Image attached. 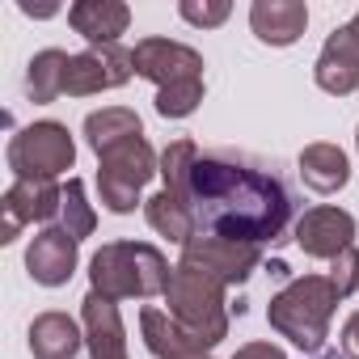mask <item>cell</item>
<instances>
[{"label": "cell", "instance_id": "obj_1", "mask_svg": "<svg viewBox=\"0 0 359 359\" xmlns=\"http://www.w3.org/2000/svg\"><path fill=\"white\" fill-rule=\"evenodd\" d=\"M187 203L195 208L199 233H216L241 245L275 241L292 220V195L279 177L229 156L195 161Z\"/></svg>", "mask_w": 359, "mask_h": 359}, {"label": "cell", "instance_id": "obj_2", "mask_svg": "<svg viewBox=\"0 0 359 359\" xmlns=\"http://www.w3.org/2000/svg\"><path fill=\"white\" fill-rule=\"evenodd\" d=\"M173 279V266L165 262V254L148 241H110L93 254L89 262V283L93 292H102L106 300H148V296H165Z\"/></svg>", "mask_w": 359, "mask_h": 359}, {"label": "cell", "instance_id": "obj_3", "mask_svg": "<svg viewBox=\"0 0 359 359\" xmlns=\"http://www.w3.org/2000/svg\"><path fill=\"white\" fill-rule=\"evenodd\" d=\"M338 287L330 283V275H300L292 279L283 292L271 296L266 304V321L275 334H283L292 346H300L304 355H321L325 338H330V317L338 309Z\"/></svg>", "mask_w": 359, "mask_h": 359}, {"label": "cell", "instance_id": "obj_4", "mask_svg": "<svg viewBox=\"0 0 359 359\" xmlns=\"http://www.w3.org/2000/svg\"><path fill=\"white\" fill-rule=\"evenodd\" d=\"M224 283L220 279H212V275H203V271H195V266H182L177 262L173 266V279H169V287H165V313L182 325L199 346H216V342H224L229 338V300H224Z\"/></svg>", "mask_w": 359, "mask_h": 359}, {"label": "cell", "instance_id": "obj_5", "mask_svg": "<svg viewBox=\"0 0 359 359\" xmlns=\"http://www.w3.org/2000/svg\"><path fill=\"white\" fill-rule=\"evenodd\" d=\"M161 173V156L144 135H131L106 152H97V195L102 208L114 216H131L140 203V191L148 187V177Z\"/></svg>", "mask_w": 359, "mask_h": 359}, {"label": "cell", "instance_id": "obj_6", "mask_svg": "<svg viewBox=\"0 0 359 359\" xmlns=\"http://www.w3.org/2000/svg\"><path fill=\"white\" fill-rule=\"evenodd\" d=\"M76 161L72 131L55 118L30 123L9 140V169L13 177H30V182H55L60 173H68Z\"/></svg>", "mask_w": 359, "mask_h": 359}, {"label": "cell", "instance_id": "obj_7", "mask_svg": "<svg viewBox=\"0 0 359 359\" xmlns=\"http://www.w3.org/2000/svg\"><path fill=\"white\" fill-rule=\"evenodd\" d=\"M262 262V245H241V241H229V237H216V233H199L182 245V266H195L212 279H220L224 287L233 283H245Z\"/></svg>", "mask_w": 359, "mask_h": 359}, {"label": "cell", "instance_id": "obj_8", "mask_svg": "<svg viewBox=\"0 0 359 359\" xmlns=\"http://www.w3.org/2000/svg\"><path fill=\"white\" fill-rule=\"evenodd\" d=\"M135 76V55L127 47H89L81 55L68 60V76H64V93L68 97H93L106 89H118Z\"/></svg>", "mask_w": 359, "mask_h": 359}, {"label": "cell", "instance_id": "obj_9", "mask_svg": "<svg viewBox=\"0 0 359 359\" xmlns=\"http://www.w3.org/2000/svg\"><path fill=\"white\" fill-rule=\"evenodd\" d=\"M131 55H135V76L152 81L156 89L203 81V55L177 39H140Z\"/></svg>", "mask_w": 359, "mask_h": 359}, {"label": "cell", "instance_id": "obj_10", "mask_svg": "<svg viewBox=\"0 0 359 359\" xmlns=\"http://www.w3.org/2000/svg\"><path fill=\"white\" fill-rule=\"evenodd\" d=\"M64 208V187L55 182H30V177H13V187L0 199V212H5V224H0V241H18V233L26 224H47L55 220Z\"/></svg>", "mask_w": 359, "mask_h": 359}, {"label": "cell", "instance_id": "obj_11", "mask_svg": "<svg viewBox=\"0 0 359 359\" xmlns=\"http://www.w3.org/2000/svg\"><path fill=\"white\" fill-rule=\"evenodd\" d=\"M296 245L309 258L334 262L338 254H346L355 245V216L342 208H313L296 220Z\"/></svg>", "mask_w": 359, "mask_h": 359}, {"label": "cell", "instance_id": "obj_12", "mask_svg": "<svg viewBox=\"0 0 359 359\" xmlns=\"http://www.w3.org/2000/svg\"><path fill=\"white\" fill-rule=\"evenodd\" d=\"M313 76L334 97H346V93L359 89V39H355L351 26H338L325 39V47H321V55L313 64Z\"/></svg>", "mask_w": 359, "mask_h": 359}, {"label": "cell", "instance_id": "obj_13", "mask_svg": "<svg viewBox=\"0 0 359 359\" xmlns=\"http://www.w3.org/2000/svg\"><path fill=\"white\" fill-rule=\"evenodd\" d=\"M76 250H81V241H76L72 233H64V229H43V233L30 241V250H26V271H30V279L43 283V287L68 283L72 271H76Z\"/></svg>", "mask_w": 359, "mask_h": 359}, {"label": "cell", "instance_id": "obj_14", "mask_svg": "<svg viewBox=\"0 0 359 359\" xmlns=\"http://www.w3.org/2000/svg\"><path fill=\"white\" fill-rule=\"evenodd\" d=\"M81 321H85L89 359H127V330H123L114 300H106L102 292L89 287V296L81 300Z\"/></svg>", "mask_w": 359, "mask_h": 359}, {"label": "cell", "instance_id": "obj_15", "mask_svg": "<svg viewBox=\"0 0 359 359\" xmlns=\"http://www.w3.org/2000/svg\"><path fill=\"white\" fill-rule=\"evenodd\" d=\"M68 26L89 43V47H114L118 34L131 26V9L118 0H76L68 9Z\"/></svg>", "mask_w": 359, "mask_h": 359}, {"label": "cell", "instance_id": "obj_16", "mask_svg": "<svg viewBox=\"0 0 359 359\" xmlns=\"http://www.w3.org/2000/svg\"><path fill=\"white\" fill-rule=\"evenodd\" d=\"M250 26L266 47H292L309 30V9L300 0H254Z\"/></svg>", "mask_w": 359, "mask_h": 359}, {"label": "cell", "instance_id": "obj_17", "mask_svg": "<svg viewBox=\"0 0 359 359\" xmlns=\"http://www.w3.org/2000/svg\"><path fill=\"white\" fill-rule=\"evenodd\" d=\"M140 334H144V346L156 359H212L208 346H199L182 325H177L169 313H161V309H144L140 313Z\"/></svg>", "mask_w": 359, "mask_h": 359}, {"label": "cell", "instance_id": "obj_18", "mask_svg": "<svg viewBox=\"0 0 359 359\" xmlns=\"http://www.w3.org/2000/svg\"><path fill=\"white\" fill-rule=\"evenodd\" d=\"M85 346L81 325L68 313H39L30 321V351L34 359H72Z\"/></svg>", "mask_w": 359, "mask_h": 359}, {"label": "cell", "instance_id": "obj_19", "mask_svg": "<svg viewBox=\"0 0 359 359\" xmlns=\"http://www.w3.org/2000/svg\"><path fill=\"white\" fill-rule=\"evenodd\" d=\"M300 177L317 195H334L351 182V161L338 144H309L300 152Z\"/></svg>", "mask_w": 359, "mask_h": 359}, {"label": "cell", "instance_id": "obj_20", "mask_svg": "<svg viewBox=\"0 0 359 359\" xmlns=\"http://www.w3.org/2000/svg\"><path fill=\"white\" fill-rule=\"evenodd\" d=\"M144 216H148V224H152L161 237H169L173 245H187L191 237H199V220H195V208H191L187 199L169 195V191H156V195L144 203Z\"/></svg>", "mask_w": 359, "mask_h": 359}, {"label": "cell", "instance_id": "obj_21", "mask_svg": "<svg viewBox=\"0 0 359 359\" xmlns=\"http://www.w3.org/2000/svg\"><path fill=\"white\" fill-rule=\"evenodd\" d=\"M68 60H72V55H68V51H60V47L39 51V55L30 60V68H26V97H30V102H39V106H47V102L64 97Z\"/></svg>", "mask_w": 359, "mask_h": 359}, {"label": "cell", "instance_id": "obj_22", "mask_svg": "<svg viewBox=\"0 0 359 359\" xmlns=\"http://www.w3.org/2000/svg\"><path fill=\"white\" fill-rule=\"evenodd\" d=\"M131 135H144V127H140V114L127 110V106H106V110H93L85 118V144L93 152H106V148H114Z\"/></svg>", "mask_w": 359, "mask_h": 359}, {"label": "cell", "instance_id": "obj_23", "mask_svg": "<svg viewBox=\"0 0 359 359\" xmlns=\"http://www.w3.org/2000/svg\"><path fill=\"white\" fill-rule=\"evenodd\" d=\"M195 161H199V148L191 140H173L165 152H161V177H165V191L187 199L191 191V173H195Z\"/></svg>", "mask_w": 359, "mask_h": 359}, {"label": "cell", "instance_id": "obj_24", "mask_svg": "<svg viewBox=\"0 0 359 359\" xmlns=\"http://www.w3.org/2000/svg\"><path fill=\"white\" fill-rule=\"evenodd\" d=\"M60 229H64V233H72L76 241H81V237H89V233L97 229V212H93V208H89V199H85V182H81V177H68V187H64Z\"/></svg>", "mask_w": 359, "mask_h": 359}, {"label": "cell", "instance_id": "obj_25", "mask_svg": "<svg viewBox=\"0 0 359 359\" xmlns=\"http://www.w3.org/2000/svg\"><path fill=\"white\" fill-rule=\"evenodd\" d=\"M203 102V81H191V85H173V89H156V114L161 118H187L195 114Z\"/></svg>", "mask_w": 359, "mask_h": 359}, {"label": "cell", "instance_id": "obj_26", "mask_svg": "<svg viewBox=\"0 0 359 359\" xmlns=\"http://www.w3.org/2000/svg\"><path fill=\"white\" fill-rule=\"evenodd\" d=\"M177 13H182L191 26L212 30V26H224V22H229L233 5H229V0H182V5H177Z\"/></svg>", "mask_w": 359, "mask_h": 359}, {"label": "cell", "instance_id": "obj_27", "mask_svg": "<svg viewBox=\"0 0 359 359\" xmlns=\"http://www.w3.org/2000/svg\"><path fill=\"white\" fill-rule=\"evenodd\" d=\"M330 283L338 287V296H342V300L359 287V250H355V245H351L346 254H338V258H334V266H330Z\"/></svg>", "mask_w": 359, "mask_h": 359}, {"label": "cell", "instance_id": "obj_28", "mask_svg": "<svg viewBox=\"0 0 359 359\" xmlns=\"http://www.w3.org/2000/svg\"><path fill=\"white\" fill-rule=\"evenodd\" d=\"M233 359H287V355H283V346H275V342H245Z\"/></svg>", "mask_w": 359, "mask_h": 359}, {"label": "cell", "instance_id": "obj_29", "mask_svg": "<svg viewBox=\"0 0 359 359\" xmlns=\"http://www.w3.org/2000/svg\"><path fill=\"white\" fill-rule=\"evenodd\" d=\"M342 355L346 359H359V313H351L346 325H342Z\"/></svg>", "mask_w": 359, "mask_h": 359}, {"label": "cell", "instance_id": "obj_30", "mask_svg": "<svg viewBox=\"0 0 359 359\" xmlns=\"http://www.w3.org/2000/svg\"><path fill=\"white\" fill-rule=\"evenodd\" d=\"M22 13H26V18H55L60 9H55V5H39V9H34L30 0H22Z\"/></svg>", "mask_w": 359, "mask_h": 359}, {"label": "cell", "instance_id": "obj_31", "mask_svg": "<svg viewBox=\"0 0 359 359\" xmlns=\"http://www.w3.org/2000/svg\"><path fill=\"white\" fill-rule=\"evenodd\" d=\"M313 359H346V355H338V351H321V355H313Z\"/></svg>", "mask_w": 359, "mask_h": 359}, {"label": "cell", "instance_id": "obj_32", "mask_svg": "<svg viewBox=\"0 0 359 359\" xmlns=\"http://www.w3.org/2000/svg\"><path fill=\"white\" fill-rule=\"evenodd\" d=\"M346 26H351V30H355V39H359V9H355V18H351Z\"/></svg>", "mask_w": 359, "mask_h": 359}, {"label": "cell", "instance_id": "obj_33", "mask_svg": "<svg viewBox=\"0 0 359 359\" xmlns=\"http://www.w3.org/2000/svg\"><path fill=\"white\" fill-rule=\"evenodd\" d=\"M355 144H359V131H355Z\"/></svg>", "mask_w": 359, "mask_h": 359}]
</instances>
